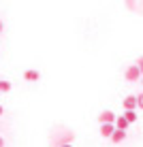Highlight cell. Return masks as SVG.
<instances>
[{"label": "cell", "mask_w": 143, "mask_h": 147, "mask_svg": "<svg viewBox=\"0 0 143 147\" xmlns=\"http://www.w3.org/2000/svg\"><path fill=\"white\" fill-rule=\"evenodd\" d=\"M137 66H139V70H141V75H143V55H139V58H137Z\"/></svg>", "instance_id": "30bf717a"}, {"label": "cell", "mask_w": 143, "mask_h": 147, "mask_svg": "<svg viewBox=\"0 0 143 147\" xmlns=\"http://www.w3.org/2000/svg\"><path fill=\"white\" fill-rule=\"evenodd\" d=\"M115 132V124H103L100 126V136H105V139H111Z\"/></svg>", "instance_id": "277c9868"}, {"label": "cell", "mask_w": 143, "mask_h": 147, "mask_svg": "<svg viewBox=\"0 0 143 147\" xmlns=\"http://www.w3.org/2000/svg\"><path fill=\"white\" fill-rule=\"evenodd\" d=\"M124 117H126V121H128V124H135L139 115H137V111H124Z\"/></svg>", "instance_id": "ba28073f"}, {"label": "cell", "mask_w": 143, "mask_h": 147, "mask_svg": "<svg viewBox=\"0 0 143 147\" xmlns=\"http://www.w3.org/2000/svg\"><path fill=\"white\" fill-rule=\"evenodd\" d=\"M115 119H117V115L113 113V111H103V113L98 115L100 126H103V124H115Z\"/></svg>", "instance_id": "3957f363"}, {"label": "cell", "mask_w": 143, "mask_h": 147, "mask_svg": "<svg viewBox=\"0 0 143 147\" xmlns=\"http://www.w3.org/2000/svg\"><path fill=\"white\" fill-rule=\"evenodd\" d=\"M128 121H126V117H124V115H117V119H115V130H124V132H126V128H128Z\"/></svg>", "instance_id": "5b68a950"}, {"label": "cell", "mask_w": 143, "mask_h": 147, "mask_svg": "<svg viewBox=\"0 0 143 147\" xmlns=\"http://www.w3.org/2000/svg\"><path fill=\"white\" fill-rule=\"evenodd\" d=\"M0 147H4V139H2V136H0Z\"/></svg>", "instance_id": "4fadbf2b"}, {"label": "cell", "mask_w": 143, "mask_h": 147, "mask_svg": "<svg viewBox=\"0 0 143 147\" xmlns=\"http://www.w3.org/2000/svg\"><path fill=\"white\" fill-rule=\"evenodd\" d=\"M24 79H26V81H39L41 73H39V70H26V73H24Z\"/></svg>", "instance_id": "8992f818"}, {"label": "cell", "mask_w": 143, "mask_h": 147, "mask_svg": "<svg viewBox=\"0 0 143 147\" xmlns=\"http://www.w3.org/2000/svg\"><path fill=\"white\" fill-rule=\"evenodd\" d=\"M0 115H2V107H0Z\"/></svg>", "instance_id": "9a60e30c"}, {"label": "cell", "mask_w": 143, "mask_h": 147, "mask_svg": "<svg viewBox=\"0 0 143 147\" xmlns=\"http://www.w3.org/2000/svg\"><path fill=\"white\" fill-rule=\"evenodd\" d=\"M9 90H11V81H0V94L9 92Z\"/></svg>", "instance_id": "9c48e42d"}, {"label": "cell", "mask_w": 143, "mask_h": 147, "mask_svg": "<svg viewBox=\"0 0 143 147\" xmlns=\"http://www.w3.org/2000/svg\"><path fill=\"white\" fill-rule=\"evenodd\" d=\"M124 139H126V132H124V130H115L113 136H111V141H113V143H122Z\"/></svg>", "instance_id": "52a82bcc"}, {"label": "cell", "mask_w": 143, "mask_h": 147, "mask_svg": "<svg viewBox=\"0 0 143 147\" xmlns=\"http://www.w3.org/2000/svg\"><path fill=\"white\" fill-rule=\"evenodd\" d=\"M124 77H126V81H141V70H139V66L137 64H130L128 68L124 70Z\"/></svg>", "instance_id": "6da1fadb"}, {"label": "cell", "mask_w": 143, "mask_h": 147, "mask_svg": "<svg viewBox=\"0 0 143 147\" xmlns=\"http://www.w3.org/2000/svg\"><path fill=\"white\" fill-rule=\"evenodd\" d=\"M137 105H139V109H143V92L137 96Z\"/></svg>", "instance_id": "8fae6325"}, {"label": "cell", "mask_w": 143, "mask_h": 147, "mask_svg": "<svg viewBox=\"0 0 143 147\" xmlns=\"http://www.w3.org/2000/svg\"><path fill=\"white\" fill-rule=\"evenodd\" d=\"M141 85H143V77H141Z\"/></svg>", "instance_id": "2e32d148"}, {"label": "cell", "mask_w": 143, "mask_h": 147, "mask_svg": "<svg viewBox=\"0 0 143 147\" xmlns=\"http://www.w3.org/2000/svg\"><path fill=\"white\" fill-rule=\"evenodd\" d=\"M122 107H124V111H137V109H139V105H137V96H126V98L122 100Z\"/></svg>", "instance_id": "7a4b0ae2"}, {"label": "cell", "mask_w": 143, "mask_h": 147, "mask_svg": "<svg viewBox=\"0 0 143 147\" xmlns=\"http://www.w3.org/2000/svg\"><path fill=\"white\" fill-rule=\"evenodd\" d=\"M62 147H73V145H62Z\"/></svg>", "instance_id": "5bb4252c"}, {"label": "cell", "mask_w": 143, "mask_h": 147, "mask_svg": "<svg viewBox=\"0 0 143 147\" xmlns=\"http://www.w3.org/2000/svg\"><path fill=\"white\" fill-rule=\"evenodd\" d=\"M2 30H4V24H2V19H0V32H2Z\"/></svg>", "instance_id": "7c38bea8"}]
</instances>
